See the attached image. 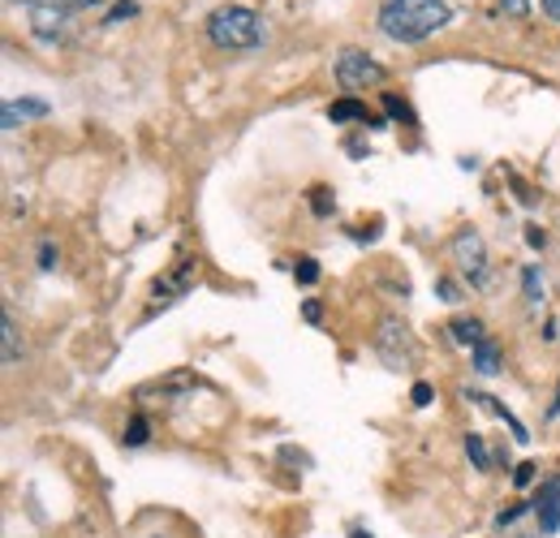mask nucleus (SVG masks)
I'll return each mask as SVG.
<instances>
[{"label": "nucleus", "instance_id": "nucleus-4", "mask_svg": "<svg viewBox=\"0 0 560 538\" xmlns=\"http://www.w3.org/2000/svg\"><path fill=\"white\" fill-rule=\"evenodd\" d=\"M448 250H453V264L470 276L475 289L488 284V246H483V237L475 229H457L453 242H448Z\"/></svg>", "mask_w": 560, "mask_h": 538}, {"label": "nucleus", "instance_id": "nucleus-20", "mask_svg": "<svg viewBox=\"0 0 560 538\" xmlns=\"http://www.w3.org/2000/svg\"><path fill=\"white\" fill-rule=\"evenodd\" d=\"M535 470H539L535 461H522V466H517V473H513V482H517V487H530V482H535Z\"/></svg>", "mask_w": 560, "mask_h": 538}, {"label": "nucleus", "instance_id": "nucleus-32", "mask_svg": "<svg viewBox=\"0 0 560 538\" xmlns=\"http://www.w3.org/2000/svg\"><path fill=\"white\" fill-rule=\"evenodd\" d=\"M31 4H35V0H31Z\"/></svg>", "mask_w": 560, "mask_h": 538}, {"label": "nucleus", "instance_id": "nucleus-15", "mask_svg": "<svg viewBox=\"0 0 560 538\" xmlns=\"http://www.w3.org/2000/svg\"><path fill=\"white\" fill-rule=\"evenodd\" d=\"M319 276H324V271H319L315 259H298V264H293V280H298V284H319Z\"/></svg>", "mask_w": 560, "mask_h": 538}, {"label": "nucleus", "instance_id": "nucleus-18", "mask_svg": "<svg viewBox=\"0 0 560 538\" xmlns=\"http://www.w3.org/2000/svg\"><path fill=\"white\" fill-rule=\"evenodd\" d=\"M522 280H526V297H530V302H539V297H544V280H539V271L526 268V276H522Z\"/></svg>", "mask_w": 560, "mask_h": 538}, {"label": "nucleus", "instance_id": "nucleus-24", "mask_svg": "<svg viewBox=\"0 0 560 538\" xmlns=\"http://www.w3.org/2000/svg\"><path fill=\"white\" fill-rule=\"evenodd\" d=\"M410 397H415V405H431L435 393H431V384H415V393H410Z\"/></svg>", "mask_w": 560, "mask_h": 538}, {"label": "nucleus", "instance_id": "nucleus-25", "mask_svg": "<svg viewBox=\"0 0 560 538\" xmlns=\"http://www.w3.org/2000/svg\"><path fill=\"white\" fill-rule=\"evenodd\" d=\"M52 4H61V9H91V4H104V0H52Z\"/></svg>", "mask_w": 560, "mask_h": 538}, {"label": "nucleus", "instance_id": "nucleus-13", "mask_svg": "<svg viewBox=\"0 0 560 538\" xmlns=\"http://www.w3.org/2000/svg\"><path fill=\"white\" fill-rule=\"evenodd\" d=\"M18 358H22V344H18V324H13V315L4 311V366H18Z\"/></svg>", "mask_w": 560, "mask_h": 538}, {"label": "nucleus", "instance_id": "nucleus-9", "mask_svg": "<svg viewBox=\"0 0 560 538\" xmlns=\"http://www.w3.org/2000/svg\"><path fill=\"white\" fill-rule=\"evenodd\" d=\"M190 276H195V264L186 259V264H177L173 276H164V280H155V302L164 306V302H177L186 289H190Z\"/></svg>", "mask_w": 560, "mask_h": 538}, {"label": "nucleus", "instance_id": "nucleus-8", "mask_svg": "<svg viewBox=\"0 0 560 538\" xmlns=\"http://www.w3.org/2000/svg\"><path fill=\"white\" fill-rule=\"evenodd\" d=\"M35 117H48V104L44 100H9L4 113H0V126L4 130H18V121H35Z\"/></svg>", "mask_w": 560, "mask_h": 538}, {"label": "nucleus", "instance_id": "nucleus-29", "mask_svg": "<svg viewBox=\"0 0 560 538\" xmlns=\"http://www.w3.org/2000/svg\"><path fill=\"white\" fill-rule=\"evenodd\" d=\"M560 413V388H557V401H552V409H548V418H557Z\"/></svg>", "mask_w": 560, "mask_h": 538}, {"label": "nucleus", "instance_id": "nucleus-5", "mask_svg": "<svg viewBox=\"0 0 560 538\" xmlns=\"http://www.w3.org/2000/svg\"><path fill=\"white\" fill-rule=\"evenodd\" d=\"M388 78V69L380 66V61H371L366 52H358V48H346L341 57H337V82L346 86V91H366V86H380Z\"/></svg>", "mask_w": 560, "mask_h": 538}, {"label": "nucleus", "instance_id": "nucleus-31", "mask_svg": "<svg viewBox=\"0 0 560 538\" xmlns=\"http://www.w3.org/2000/svg\"><path fill=\"white\" fill-rule=\"evenodd\" d=\"M155 538H164V535H155Z\"/></svg>", "mask_w": 560, "mask_h": 538}, {"label": "nucleus", "instance_id": "nucleus-3", "mask_svg": "<svg viewBox=\"0 0 560 538\" xmlns=\"http://www.w3.org/2000/svg\"><path fill=\"white\" fill-rule=\"evenodd\" d=\"M375 353H380L393 371H401V366H415L419 344H415V332H410L397 315H384V319H380V332H375Z\"/></svg>", "mask_w": 560, "mask_h": 538}, {"label": "nucleus", "instance_id": "nucleus-1", "mask_svg": "<svg viewBox=\"0 0 560 538\" xmlns=\"http://www.w3.org/2000/svg\"><path fill=\"white\" fill-rule=\"evenodd\" d=\"M453 22L448 0H380V31L393 44H422Z\"/></svg>", "mask_w": 560, "mask_h": 538}, {"label": "nucleus", "instance_id": "nucleus-16", "mask_svg": "<svg viewBox=\"0 0 560 538\" xmlns=\"http://www.w3.org/2000/svg\"><path fill=\"white\" fill-rule=\"evenodd\" d=\"M147 431H151V426H147V418H142V413H135V418H130V426H126V444H130V448L147 444Z\"/></svg>", "mask_w": 560, "mask_h": 538}, {"label": "nucleus", "instance_id": "nucleus-2", "mask_svg": "<svg viewBox=\"0 0 560 538\" xmlns=\"http://www.w3.org/2000/svg\"><path fill=\"white\" fill-rule=\"evenodd\" d=\"M208 39L224 52H250L264 44V22L246 4H220L208 13Z\"/></svg>", "mask_w": 560, "mask_h": 538}, {"label": "nucleus", "instance_id": "nucleus-19", "mask_svg": "<svg viewBox=\"0 0 560 538\" xmlns=\"http://www.w3.org/2000/svg\"><path fill=\"white\" fill-rule=\"evenodd\" d=\"M311 207H315V215H328V211H332V199H328V190H324V186H315V190H311Z\"/></svg>", "mask_w": 560, "mask_h": 538}, {"label": "nucleus", "instance_id": "nucleus-21", "mask_svg": "<svg viewBox=\"0 0 560 538\" xmlns=\"http://www.w3.org/2000/svg\"><path fill=\"white\" fill-rule=\"evenodd\" d=\"M500 13H509V17H526L530 4H526V0H500Z\"/></svg>", "mask_w": 560, "mask_h": 538}, {"label": "nucleus", "instance_id": "nucleus-10", "mask_svg": "<svg viewBox=\"0 0 560 538\" xmlns=\"http://www.w3.org/2000/svg\"><path fill=\"white\" fill-rule=\"evenodd\" d=\"M328 121H332V126H341V121H362V126H371L366 104H358V100H337V104L328 108Z\"/></svg>", "mask_w": 560, "mask_h": 538}, {"label": "nucleus", "instance_id": "nucleus-30", "mask_svg": "<svg viewBox=\"0 0 560 538\" xmlns=\"http://www.w3.org/2000/svg\"><path fill=\"white\" fill-rule=\"evenodd\" d=\"M350 538H371L366 530H350Z\"/></svg>", "mask_w": 560, "mask_h": 538}, {"label": "nucleus", "instance_id": "nucleus-7", "mask_svg": "<svg viewBox=\"0 0 560 538\" xmlns=\"http://www.w3.org/2000/svg\"><path fill=\"white\" fill-rule=\"evenodd\" d=\"M535 513H539V530L557 535L560 530V478H548L535 495Z\"/></svg>", "mask_w": 560, "mask_h": 538}, {"label": "nucleus", "instance_id": "nucleus-27", "mask_svg": "<svg viewBox=\"0 0 560 538\" xmlns=\"http://www.w3.org/2000/svg\"><path fill=\"white\" fill-rule=\"evenodd\" d=\"M435 289L444 293V302H457V289H453V280H435Z\"/></svg>", "mask_w": 560, "mask_h": 538}, {"label": "nucleus", "instance_id": "nucleus-6", "mask_svg": "<svg viewBox=\"0 0 560 538\" xmlns=\"http://www.w3.org/2000/svg\"><path fill=\"white\" fill-rule=\"evenodd\" d=\"M66 22H70V9H61L52 0H35L31 4V31L39 39H61L66 35Z\"/></svg>", "mask_w": 560, "mask_h": 538}, {"label": "nucleus", "instance_id": "nucleus-12", "mask_svg": "<svg viewBox=\"0 0 560 538\" xmlns=\"http://www.w3.org/2000/svg\"><path fill=\"white\" fill-rule=\"evenodd\" d=\"M475 371H479V375H495V371H500V349H495V340L475 344Z\"/></svg>", "mask_w": 560, "mask_h": 538}, {"label": "nucleus", "instance_id": "nucleus-23", "mask_svg": "<svg viewBox=\"0 0 560 538\" xmlns=\"http://www.w3.org/2000/svg\"><path fill=\"white\" fill-rule=\"evenodd\" d=\"M52 259H57V255H52V242H44V246H39V268H44V271H52V268H57Z\"/></svg>", "mask_w": 560, "mask_h": 538}, {"label": "nucleus", "instance_id": "nucleus-11", "mask_svg": "<svg viewBox=\"0 0 560 538\" xmlns=\"http://www.w3.org/2000/svg\"><path fill=\"white\" fill-rule=\"evenodd\" d=\"M448 332H453V340H462V344H470V349H475V344H483V340H491L488 328H483L479 319H453V324H448Z\"/></svg>", "mask_w": 560, "mask_h": 538}, {"label": "nucleus", "instance_id": "nucleus-14", "mask_svg": "<svg viewBox=\"0 0 560 538\" xmlns=\"http://www.w3.org/2000/svg\"><path fill=\"white\" fill-rule=\"evenodd\" d=\"M466 453H470V461H475V470H491V453L488 444H483V435H466Z\"/></svg>", "mask_w": 560, "mask_h": 538}, {"label": "nucleus", "instance_id": "nucleus-17", "mask_svg": "<svg viewBox=\"0 0 560 538\" xmlns=\"http://www.w3.org/2000/svg\"><path fill=\"white\" fill-rule=\"evenodd\" d=\"M384 108L397 117V121H415V113H410V104L406 100H397V95H384Z\"/></svg>", "mask_w": 560, "mask_h": 538}, {"label": "nucleus", "instance_id": "nucleus-28", "mask_svg": "<svg viewBox=\"0 0 560 538\" xmlns=\"http://www.w3.org/2000/svg\"><path fill=\"white\" fill-rule=\"evenodd\" d=\"M544 13H548V17H560V0H544Z\"/></svg>", "mask_w": 560, "mask_h": 538}, {"label": "nucleus", "instance_id": "nucleus-26", "mask_svg": "<svg viewBox=\"0 0 560 538\" xmlns=\"http://www.w3.org/2000/svg\"><path fill=\"white\" fill-rule=\"evenodd\" d=\"M526 242H530V246H539V250H544V242H548V237H544V229H535V224H530V229H526Z\"/></svg>", "mask_w": 560, "mask_h": 538}, {"label": "nucleus", "instance_id": "nucleus-22", "mask_svg": "<svg viewBox=\"0 0 560 538\" xmlns=\"http://www.w3.org/2000/svg\"><path fill=\"white\" fill-rule=\"evenodd\" d=\"M135 13H139V4H135V0H126V4H117V9L108 13V22H126V17H135Z\"/></svg>", "mask_w": 560, "mask_h": 538}]
</instances>
